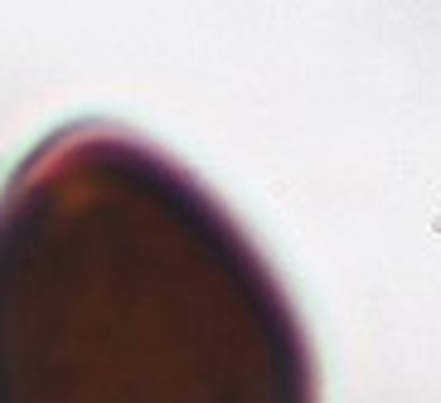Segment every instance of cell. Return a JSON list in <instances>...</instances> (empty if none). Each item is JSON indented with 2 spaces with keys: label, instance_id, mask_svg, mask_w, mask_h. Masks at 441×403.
Masks as SVG:
<instances>
[{
  "label": "cell",
  "instance_id": "cell-1",
  "mask_svg": "<svg viewBox=\"0 0 441 403\" xmlns=\"http://www.w3.org/2000/svg\"><path fill=\"white\" fill-rule=\"evenodd\" d=\"M0 403H320V374L218 194L112 122H68L0 189Z\"/></svg>",
  "mask_w": 441,
  "mask_h": 403
}]
</instances>
